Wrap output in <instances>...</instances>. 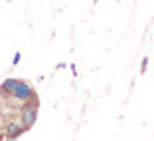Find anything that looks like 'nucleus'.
<instances>
[{"label": "nucleus", "mask_w": 154, "mask_h": 141, "mask_svg": "<svg viewBox=\"0 0 154 141\" xmlns=\"http://www.w3.org/2000/svg\"><path fill=\"white\" fill-rule=\"evenodd\" d=\"M23 133V127H19L17 122H13L11 127H8V135H11V139H15L17 135H21Z\"/></svg>", "instance_id": "20e7f679"}, {"label": "nucleus", "mask_w": 154, "mask_h": 141, "mask_svg": "<svg viewBox=\"0 0 154 141\" xmlns=\"http://www.w3.org/2000/svg\"><path fill=\"white\" fill-rule=\"evenodd\" d=\"M21 120H23V129H29L35 122V106H25L21 110Z\"/></svg>", "instance_id": "f03ea898"}, {"label": "nucleus", "mask_w": 154, "mask_h": 141, "mask_svg": "<svg viewBox=\"0 0 154 141\" xmlns=\"http://www.w3.org/2000/svg\"><path fill=\"white\" fill-rule=\"evenodd\" d=\"M19 60H21V52H17V54L13 56V64H19Z\"/></svg>", "instance_id": "39448f33"}, {"label": "nucleus", "mask_w": 154, "mask_h": 141, "mask_svg": "<svg viewBox=\"0 0 154 141\" xmlns=\"http://www.w3.org/2000/svg\"><path fill=\"white\" fill-rule=\"evenodd\" d=\"M17 100H21V102H33V98H35V94H33V89H31V85L29 83H25V81H19L17 83V87L13 89V94Z\"/></svg>", "instance_id": "f257e3e1"}, {"label": "nucleus", "mask_w": 154, "mask_h": 141, "mask_svg": "<svg viewBox=\"0 0 154 141\" xmlns=\"http://www.w3.org/2000/svg\"><path fill=\"white\" fill-rule=\"evenodd\" d=\"M17 83H19V79L11 77V79H6V81L0 85V92H2V94H13V89L17 87Z\"/></svg>", "instance_id": "7ed1b4c3"}]
</instances>
